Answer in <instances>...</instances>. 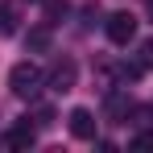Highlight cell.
Here are the masks:
<instances>
[{"label":"cell","instance_id":"6da1fadb","mask_svg":"<svg viewBox=\"0 0 153 153\" xmlns=\"http://www.w3.org/2000/svg\"><path fill=\"white\" fill-rule=\"evenodd\" d=\"M8 87H13V95L17 100H37L42 95V87H46V71L37 66V62H17L13 71H8Z\"/></svg>","mask_w":153,"mask_h":153},{"label":"cell","instance_id":"7a4b0ae2","mask_svg":"<svg viewBox=\"0 0 153 153\" xmlns=\"http://www.w3.org/2000/svg\"><path fill=\"white\" fill-rule=\"evenodd\" d=\"M103 33H108L112 46H128V42L137 37V17H132V13H112V17L103 21Z\"/></svg>","mask_w":153,"mask_h":153},{"label":"cell","instance_id":"3957f363","mask_svg":"<svg viewBox=\"0 0 153 153\" xmlns=\"http://www.w3.org/2000/svg\"><path fill=\"white\" fill-rule=\"evenodd\" d=\"M75 79H79V66H75V58H58L50 66V75H46V83H50L54 91H75Z\"/></svg>","mask_w":153,"mask_h":153},{"label":"cell","instance_id":"277c9868","mask_svg":"<svg viewBox=\"0 0 153 153\" xmlns=\"http://www.w3.org/2000/svg\"><path fill=\"white\" fill-rule=\"evenodd\" d=\"M66 124H71V137H79V141H95V132H100L91 108H75V112L66 116Z\"/></svg>","mask_w":153,"mask_h":153},{"label":"cell","instance_id":"5b68a950","mask_svg":"<svg viewBox=\"0 0 153 153\" xmlns=\"http://www.w3.org/2000/svg\"><path fill=\"white\" fill-rule=\"evenodd\" d=\"M33 141H37V128L29 124V120H21V124H13L4 132V145L8 149H33Z\"/></svg>","mask_w":153,"mask_h":153},{"label":"cell","instance_id":"8992f818","mask_svg":"<svg viewBox=\"0 0 153 153\" xmlns=\"http://www.w3.org/2000/svg\"><path fill=\"white\" fill-rule=\"evenodd\" d=\"M103 108H108V120H112V124H124L128 116H132V100H128L124 91H112Z\"/></svg>","mask_w":153,"mask_h":153},{"label":"cell","instance_id":"52a82bcc","mask_svg":"<svg viewBox=\"0 0 153 153\" xmlns=\"http://www.w3.org/2000/svg\"><path fill=\"white\" fill-rule=\"evenodd\" d=\"M50 42H54L50 25H37V29H29V33H25V50H29V54H42V50H50Z\"/></svg>","mask_w":153,"mask_h":153},{"label":"cell","instance_id":"ba28073f","mask_svg":"<svg viewBox=\"0 0 153 153\" xmlns=\"http://www.w3.org/2000/svg\"><path fill=\"white\" fill-rule=\"evenodd\" d=\"M17 33V8L0 4V37H13Z\"/></svg>","mask_w":153,"mask_h":153},{"label":"cell","instance_id":"9c48e42d","mask_svg":"<svg viewBox=\"0 0 153 153\" xmlns=\"http://www.w3.org/2000/svg\"><path fill=\"white\" fill-rule=\"evenodd\" d=\"M46 17H50L46 25H54L58 17H66V0H46Z\"/></svg>","mask_w":153,"mask_h":153},{"label":"cell","instance_id":"30bf717a","mask_svg":"<svg viewBox=\"0 0 153 153\" xmlns=\"http://www.w3.org/2000/svg\"><path fill=\"white\" fill-rule=\"evenodd\" d=\"M141 66H145V71H153V37H145V42H141Z\"/></svg>","mask_w":153,"mask_h":153},{"label":"cell","instance_id":"8fae6325","mask_svg":"<svg viewBox=\"0 0 153 153\" xmlns=\"http://www.w3.org/2000/svg\"><path fill=\"white\" fill-rule=\"evenodd\" d=\"M128 145H132V149H153V132H137Z\"/></svg>","mask_w":153,"mask_h":153},{"label":"cell","instance_id":"7c38bea8","mask_svg":"<svg viewBox=\"0 0 153 153\" xmlns=\"http://www.w3.org/2000/svg\"><path fill=\"white\" fill-rule=\"evenodd\" d=\"M54 124V112L50 108H37V128H50Z\"/></svg>","mask_w":153,"mask_h":153},{"label":"cell","instance_id":"4fadbf2b","mask_svg":"<svg viewBox=\"0 0 153 153\" xmlns=\"http://www.w3.org/2000/svg\"><path fill=\"white\" fill-rule=\"evenodd\" d=\"M149 13H153V0H149Z\"/></svg>","mask_w":153,"mask_h":153}]
</instances>
